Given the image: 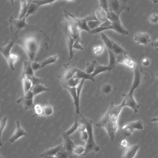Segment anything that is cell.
I'll list each match as a JSON object with an SVG mask.
<instances>
[{
	"label": "cell",
	"mask_w": 158,
	"mask_h": 158,
	"mask_svg": "<svg viewBox=\"0 0 158 158\" xmlns=\"http://www.w3.org/2000/svg\"><path fill=\"white\" fill-rule=\"evenodd\" d=\"M47 37L41 30L36 35H27L15 40V43L19 45L25 50L29 61L33 62L42 48L48 49Z\"/></svg>",
	"instance_id": "6da1fadb"
},
{
	"label": "cell",
	"mask_w": 158,
	"mask_h": 158,
	"mask_svg": "<svg viewBox=\"0 0 158 158\" xmlns=\"http://www.w3.org/2000/svg\"><path fill=\"white\" fill-rule=\"evenodd\" d=\"M133 71L134 77L132 85L129 92L126 94L123 95V96L124 97L123 99L125 101V107L130 108L133 110L135 113H137L140 105L138 104L135 99L134 93L135 91L140 86L142 82V70L141 68L137 65Z\"/></svg>",
	"instance_id": "7a4b0ae2"
},
{
	"label": "cell",
	"mask_w": 158,
	"mask_h": 158,
	"mask_svg": "<svg viewBox=\"0 0 158 158\" xmlns=\"http://www.w3.org/2000/svg\"><path fill=\"white\" fill-rule=\"evenodd\" d=\"M81 119V123H83L85 126L86 130L88 134V139L86 142L85 146V152L84 156H85L88 153L92 152H98L100 150L99 147L95 141L94 136V129H93V122L91 120L84 117L82 115L80 114Z\"/></svg>",
	"instance_id": "3957f363"
},
{
	"label": "cell",
	"mask_w": 158,
	"mask_h": 158,
	"mask_svg": "<svg viewBox=\"0 0 158 158\" xmlns=\"http://www.w3.org/2000/svg\"><path fill=\"white\" fill-rule=\"evenodd\" d=\"M108 30H112L118 32L119 34H122L124 36L128 35L129 34L128 31L124 28L123 25L122 24L120 19L112 21V23L110 25H108L106 27H101L99 26L96 28L91 30L90 33L96 34V33H99L101 32Z\"/></svg>",
	"instance_id": "277c9868"
},
{
	"label": "cell",
	"mask_w": 158,
	"mask_h": 158,
	"mask_svg": "<svg viewBox=\"0 0 158 158\" xmlns=\"http://www.w3.org/2000/svg\"><path fill=\"white\" fill-rule=\"evenodd\" d=\"M15 43V41L12 40L5 46L0 47V53L6 59L9 68L12 71L15 70L14 64L18 58L17 55L11 53V49Z\"/></svg>",
	"instance_id": "5b68a950"
},
{
	"label": "cell",
	"mask_w": 158,
	"mask_h": 158,
	"mask_svg": "<svg viewBox=\"0 0 158 158\" xmlns=\"http://www.w3.org/2000/svg\"><path fill=\"white\" fill-rule=\"evenodd\" d=\"M64 15L66 18V22L67 23L69 30L75 41H79L81 44L83 41L80 37L81 30L79 29L76 22V17L68 11L64 10Z\"/></svg>",
	"instance_id": "8992f818"
},
{
	"label": "cell",
	"mask_w": 158,
	"mask_h": 158,
	"mask_svg": "<svg viewBox=\"0 0 158 158\" xmlns=\"http://www.w3.org/2000/svg\"><path fill=\"white\" fill-rule=\"evenodd\" d=\"M109 12H112L120 16L123 11H129L127 0H107Z\"/></svg>",
	"instance_id": "52a82bcc"
},
{
	"label": "cell",
	"mask_w": 158,
	"mask_h": 158,
	"mask_svg": "<svg viewBox=\"0 0 158 158\" xmlns=\"http://www.w3.org/2000/svg\"><path fill=\"white\" fill-rule=\"evenodd\" d=\"M26 19L25 16L22 19H16L13 17H10L9 22L12 33H17L18 31L26 28L27 27Z\"/></svg>",
	"instance_id": "ba28073f"
},
{
	"label": "cell",
	"mask_w": 158,
	"mask_h": 158,
	"mask_svg": "<svg viewBox=\"0 0 158 158\" xmlns=\"http://www.w3.org/2000/svg\"><path fill=\"white\" fill-rule=\"evenodd\" d=\"M124 107L125 101L124 99H123L120 105H115L113 102H111L110 106L107 110L109 115L110 119L112 121H118L119 116Z\"/></svg>",
	"instance_id": "9c48e42d"
},
{
	"label": "cell",
	"mask_w": 158,
	"mask_h": 158,
	"mask_svg": "<svg viewBox=\"0 0 158 158\" xmlns=\"http://www.w3.org/2000/svg\"><path fill=\"white\" fill-rule=\"evenodd\" d=\"M128 54H120L116 56L117 64H122L134 70L137 66L135 62L132 59Z\"/></svg>",
	"instance_id": "30bf717a"
},
{
	"label": "cell",
	"mask_w": 158,
	"mask_h": 158,
	"mask_svg": "<svg viewBox=\"0 0 158 158\" xmlns=\"http://www.w3.org/2000/svg\"><path fill=\"white\" fill-rule=\"evenodd\" d=\"M64 33L66 39L67 43L69 49V60H71L73 57H74V53L73 51V45L75 43V40L69 30V28L67 23L65 21L64 25Z\"/></svg>",
	"instance_id": "8fae6325"
},
{
	"label": "cell",
	"mask_w": 158,
	"mask_h": 158,
	"mask_svg": "<svg viewBox=\"0 0 158 158\" xmlns=\"http://www.w3.org/2000/svg\"><path fill=\"white\" fill-rule=\"evenodd\" d=\"M118 126L117 122L112 121L109 120L107 123L105 125L104 129L106 131L111 141H114Z\"/></svg>",
	"instance_id": "7c38bea8"
},
{
	"label": "cell",
	"mask_w": 158,
	"mask_h": 158,
	"mask_svg": "<svg viewBox=\"0 0 158 158\" xmlns=\"http://www.w3.org/2000/svg\"><path fill=\"white\" fill-rule=\"evenodd\" d=\"M134 40L137 45H147L151 42V38L147 32H138L135 34Z\"/></svg>",
	"instance_id": "4fadbf2b"
},
{
	"label": "cell",
	"mask_w": 158,
	"mask_h": 158,
	"mask_svg": "<svg viewBox=\"0 0 158 158\" xmlns=\"http://www.w3.org/2000/svg\"><path fill=\"white\" fill-rule=\"evenodd\" d=\"M27 132L23 130V128H21L20 126V122L19 121L16 122V127L15 131L14 134L9 139V141L11 143H15L19 138L24 136H27Z\"/></svg>",
	"instance_id": "5bb4252c"
},
{
	"label": "cell",
	"mask_w": 158,
	"mask_h": 158,
	"mask_svg": "<svg viewBox=\"0 0 158 158\" xmlns=\"http://www.w3.org/2000/svg\"><path fill=\"white\" fill-rule=\"evenodd\" d=\"M65 89H66L69 92L71 96L73 98V102L76 108V112L77 115H80V99L78 97L77 93V89L76 87H69L68 86H64Z\"/></svg>",
	"instance_id": "9a60e30c"
},
{
	"label": "cell",
	"mask_w": 158,
	"mask_h": 158,
	"mask_svg": "<svg viewBox=\"0 0 158 158\" xmlns=\"http://www.w3.org/2000/svg\"><path fill=\"white\" fill-rule=\"evenodd\" d=\"M34 76V71L32 69L31 61H24L23 63V70L20 79L30 78Z\"/></svg>",
	"instance_id": "2e32d148"
},
{
	"label": "cell",
	"mask_w": 158,
	"mask_h": 158,
	"mask_svg": "<svg viewBox=\"0 0 158 158\" xmlns=\"http://www.w3.org/2000/svg\"><path fill=\"white\" fill-rule=\"evenodd\" d=\"M63 136L64 138V143H63L64 149L69 154L70 157H72V155H74L73 149L75 145L72 140L70 139L69 136L63 134Z\"/></svg>",
	"instance_id": "e0dca14e"
},
{
	"label": "cell",
	"mask_w": 158,
	"mask_h": 158,
	"mask_svg": "<svg viewBox=\"0 0 158 158\" xmlns=\"http://www.w3.org/2000/svg\"><path fill=\"white\" fill-rule=\"evenodd\" d=\"M140 146L138 144L128 146L125 148L122 157L124 158H134L139 150Z\"/></svg>",
	"instance_id": "ac0fdd59"
},
{
	"label": "cell",
	"mask_w": 158,
	"mask_h": 158,
	"mask_svg": "<svg viewBox=\"0 0 158 158\" xmlns=\"http://www.w3.org/2000/svg\"><path fill=\"white\" fill-rule=\"evenodd\" d=\"M63 149H64V147L62 143L55 147L46 150L41 154L40 156L44 158L53 157H55L57 153Z\"/></svg>",
	"instance_id": "d6986e66"
},
{
	"label": "cell",
	"mask_w": 158,
	"mask_h": 158,
	"mask_svg": "<svg viewBox=\"0 0 158 158\" xmlns=\"http://www.w3.org/2000/svg\"><path fill=\"white\" fill-rule=\"evenodd\" d=\"M77 68L74 66L68 68L66 67L65 69H64V72L62 76V83L68 80L71 78H73L74 75L76 73Z\"/></svg>",
	"instance_id": "ffe728a7"
},
{
	"label": "cell",
	"mask_w": 158,
	"mask_h": 158,
	"mask_svg": "<svg viewBox=\"0 0 158 158\" xmlns=\"http://www.w3.org/2000/svg\"><path fill=\"white\" fill-rule=\"evenodd\" d=\"M112 70L111 68L108 66H103L98 64L97 61H95V67L94 72L91 75L94 78L96 76L102 73V72H106V71H110Z\"/></svg>",
	"instance_id": "44dd1931"
},
{
	"label": "cell",
	"mask_w": 158,
	"mask_h": 158,
	"mask_svg": "<svg viewBox=\"0 0 158 158\" xmlns=\"http://www.w3.org/2000/svg\"><path fill=\"white\" fill-rule=\"evenodd\" d=\"M73 78L75 79H79L89 80L92 81V82H95V79L92 76L91 74H88L85 71H82L81 70L77 69L75 75L73 76Z\"/></svg>",
	"instance_id": "7402d4cb"
},
{
	"label": "cell",
	"mask_w": 158,
	"mask_h": 158,
	"mask_svg": "<svg viewBox=\"0 0 158 158\" xmlns=\"http://www.w3.org/2000/svg\"><path fill=\"white\" fill-rule=\"evenodd\" d=\"M17 102L19 104H22L25 109L27 110L33 109L35 105L33 103V98L26 99L23 97V95L21 96Z\"/></svg>",
	"instance_id": "603a6c76"
},
{
	"label": "cell",
	"mask_w": 158,
	"mask_h": 158,
	"mask_svg": "<svg viewBox=\"0 0 158 158\" xmlns=\"http://www.w3.org/2000/svg\"><path fill=\"white\" fill-rule=\"evenodd\" d=\"M87 21H88L87 17L83 19H78L76 18V22L81 31L84 30L87 32H90L88 26H87Z\"/></svg>",
	"instance_id": "cb8c5ba5"
},
{
	"label": "cell",
	"mask_w": 158,
	"mask_h": 158,
	"mask_svg": "<svg viewBox=\"0 0 158 158\" xmlns=\"http://www.w3.org/2000/svg\"><path fill=\"white\" fill-rule=\"evenodd\" d=\"M31 90L35 96L40 94L42 93L47 92L49 91V89L47 87H45L43 84L39 83L32 85Z\"/></svg>",
	"instance_id": "d4e9b609"
},
{
	"label": "cell",
	"mask_w": 158,
	"mask_h": 158,
	"mask_svg": "<svg viewBox=\"0 0 158 158\" xmlns=\"http://www.w3.org/2000/svg\"><path fill=\"white\" fill-rule=\"evenodd\" d=\"M121 130L122 134L126 137L131 136L133 134L134 131L133 128L129 124V122L123 124Z\"/></svg>",
	"instance_id": "484cf974"
},
{
	"label": "cell",
	"mask_w": 158,
	"mask_h": 158,
	"mask_svg": "<svg viewBox=\"0 0 158 158\" xmlns=\"http://www.w3.org/2000/svg\"><path fill=\"white\" fill-rule=\"evenodd\" d=\"M20 9L19 15V18L22 19L26 15L30 2L27 3L26 0H20Z\"/></svg>",
	"instance_id": "4316f807"
},
{
	"label": "cell",
	"mask_w": 158,
	"mask_h": 158,
	"mask_svg": "<svg viewBox=\"0 0 158 158\" xmlns=\"http://www.w3.org/2000/svg\"><path fill=\"white\" fill-rule=\"evenodd\" d=\"M109 55V64L108 66L111 68V69L113 70L116 68L117 65L116 62V55L113 53L112 49H107Z\"/></svg>",
	"instance_id": "83f0119b"
},
{
	"label": "cell",
	"mask_w": 158,
	"mask_h": 158,
	"mask_svg": "<svg viewBox=\"0 0 158 158\" xmlns=\"http://www.w3.org/2000/svg\"><path fill=\"white\" fill-rule=\"evenodd\" d=\"M112 50L116 56L120 54H128V52L126 50H124L113 41H112Z\"/></svg>",
	"instance_id": "f1b7e54d"
},
{
	"label": "cell",
	"mask_w": 158,
	"mask_h": 158,
	"mask_svg": "<svg viewBox=\"0 0 158 158\" xmlns=\"http://www.w3.org/2000/svg\"><path fill=\"white\" fill-rule=\"evenodd\" d=\"M23 82V91L24 94L27 92L32 88V83L30 79L28 78H23L21 79Z\"/></svg>",
	"instance_id": "f546056e"
},
{
	"label": "cell",
	"mask_w": 158,
	"mask_h": 158,
	"mask_svg": "<svg viewBox=\"0 0 158 158\" xmlns=\"http://www.w3.org/2000/svg\"><path fill=\"white\" fill-rule=\"evenodd\" d=\"M95 15L97 19L100 20V21L104 22L108 19L107 13L102 8L98 9L96 12H95Z\"/></svg>",
	"instance_id": "4dcf8cb0"
},
{
	"label": "cell",
	"mask_w": 158,
	"mask_h": 158,
	"mask_svg": "<svg viewBox=\"0 0 158 158\" xmlns=\"http://www.w3.org/2000/svg\"><path fill=\"white\" fill-rule=\"evenodd\" d=\"M100 92L105 95L110 94L113 90L112 85L109 83H105L102 84L100 88Z\"/></svg>",
	"instance_id": "1f68e13d"
},
{
	"label": "cell",
	"mask_w": 158,
	"mask_h": 158,
	"mask_svg": "<svg viewBox=\"0 0 158 158\" xmlns=\"http://www.w3.org/2000/svg\"><path fill=\"white\" fill-rule=\"evenodd\" d=\"M57 1H60V0H32L31 2L35 4V5L39 9L40 6L45 5L52 3L54 2ZM67 1H71L73 0H67Z\"/></svg>",
	"instance_id": "d6a6232c"
},
{
	"label": "cell",
	"mask_w": 158,
	"mask_h": 158,
	"mask_svg": "<svg viewBox=\"0 0 158 158\" xmlns=\"http://www.w3.org/2000/svg\"><path fill=\"white\" fill-rule=\"evenodd\" d=\"M57 58H58L57 55H55L52 56L48 58L47 59H45L44 61L40 63L41 69L44 67L46 66H48V65H51V64H53V63H55L56 60H57Z\"/></svg>",
	"instance_id": "836d02e7"
},
{
	"label": "cell",
	"mask_w": 158,
	"mask_h": 158,
	"mask_svg": "<svg viewBox=\"0 0 158 158\" xmlns=\"http://www.w3.org/2000/svg\"><path fill=\"white\" fill-rule=\"evenodd\" d=\"M80 79H75V78H72L69 79L67 81L63 83V86H68L69 87H77V86L80 83Z\"/></svg>",
	"instance_id": "e575fe53"
},
{
	"label": "cell",
	"mask_w": 158,
	"mask_h": 158,
	"mask_svg": "<svg viewBox=\"0 0 158 158\" xmlns=\"http://www.w3.org/2000/svg\"><path fill=\"white\" fill-rule=\"evenodd\" d=\"M79 124L78 120V115H77V117H76V121H75V122H74L73 125H72V126H71L68 130L64 132L63 134L65 135L70 136L71 135L73 134L77 130Z\"/></svg>",
	"instance_id": "d590c367"
},
{
	"label": "cell",
	"mask_w": 158,
	"mask_h": 158,
	"mask_svg": "<svg viewBox=\"0 0 158 158\" xmlns=\"http://www.w3.org/2000/svg\"><path fill=\"white\" fill-rule=\"evenodd\" d=\"M31 1L32 0H30L29 1V5L27 13H26V15H25L26 18H27L29 16L31 15L34 14L38 10V7L35 5V4L31 2Z\"/></svg>",
	"instance_id": "8d00e7d4"
},
{
	"label": "cell",
	"mask_w": 158,
	"mask_h": 158,
	"mask_svg": "<svg viewBox=\"0 0 158 158\" xmlns=\"http://www.w3.org/2000/svg\"><path fill=\"white\" fill-rule=\"evenodd\" d=\"M101 39L103 41L104 44L106 45L107 49H112V41L108 37L106 34L102 33L101 34Z\"/></svg>",
	"instance_id": "74e56055"
},
{
	"label": "cell",
	"mask_w": 158,
	"mask_h": 158,
	"mask_svg": "<svg viewBox=\"0 0 158 158\" xmlns=\"http://www.w3.org/2000/svg\"><path fill=\"white\" fill-rule=\"evenodd\" d=\"M129 123L134 130H143V121L139 120L136 121L129 122Z\"/></svg>",
	"instance_id": "f35d334b"
},
{
	"label": "cell",
	"mask_w": 158,
	"mask_h": 158,
	"mask_svg": "<svg viewBox=\"0 0 158 158\" xmlns=\"http://www.w3.org/2000/svg\"><path fill=\"white\" fill-rule=\"evenodd\" d=\"M103 21H100L99 20H91L90 21H87V26L89 28V29L90 30V31L98 27H99L102 23Z\"/></svg>",
	"instance_id": "ab89813d"
},
{
	"label": "cell",
	"mask_w": 158,
	"mask_h": 158,
	"mask_svg": "<svg viewBox=\"0 0 158 158\" xmlns=\"http://www.w3.org/2000/svg\"><path fill=\"white\" fill-rule=\"evenodd\" d=\"M7 117H4L2 118L0 121V147L2 146V135L3 131L4 130L6 126V122H7Z\"/></svg>",
	"instance_id": "60d3db41"
},
{
	"label": "cell",
	"mask_w": 158,
	"mask_h": 158,
	"mask_svg": "<svg viewBox=\"0 0 158 158\" xmlns=\"http://www.w3.org/2000/svg\"><path fill=\"white\" fill-rule=\"evenodd\" d=\"M54 109L51 105H47L43 106V116L50 117L53 114Z\"/></svg>",
	"instance_id": "b9f144b4"
},
{
	"label": "cell",
	"mask_w": 158,
	"mask_h": 158,
	"mask_svg": "<svg viewBox=\"0 0 158 158\" xmlns=\"http://www.w3.org/2000/svg\"><path fill=\"white\" fill-rule=\"evenodd\" d=\"M85 146L81 145L75 146L73 149V154L77 156H81L84 155L85 152Z\"/></svg>",
	"instance_id": "7bdbcfd3"
},
{
	"label": "cell",
	"mask_w": 158,
	"mask_h": 158,
	"mask_svg": "<svg viewBox=\"0 0 158 158\" xmlns=\"http://www.w3.org/2000/svg\"><path fill=\"white\" fill-rule=\"evenodd\" d=\"M34 115L32 116L34 117L38 116H43V106H42L40 105H34Z\"/></svg>",
	"instance_id": "ee69618b"
},
{
	"label": "cell",
	"mask_w": 158,
	"mask_h": 158,
	"mask_svg": "<svg viewBox=\"0 0 158 158\" xmlns=\"http://www.w3.org/2000/svg\"><path fill=\"white\" fill-rule=\"evenodd\" d=\"M95 61L94 60L91 63H88L86 64L85 71L88 74H92L94 72L95 67Z\"/></svg>",
	"instance_id": "f6af8a7d"
},
{
	"label": "cell",
	"mask_w": 158,
	"mask_h": 158,
	"mask_svg": "<svg viewBox=\"0 0 158 158\" xmlns=\"http://www.w3.org/2000/svg\"><path fill=\"white\" fill-rule=\"evenodd\" d=\"M148 20L151 24H156L158 23V15L156 13L151 14L149 17Z\"/></svg>",
	"instance_id": "bcb514c9"
},
{
	"label": "cell",
	"mask_w": 158,
	"mask_h": 158,
	"mask_svg": "<svg viewBox=\"0 0 158 158\" xmlns=\"http://www.w3.org/2000/svg\"><path fill=\"white\" fill-rule=\"evenodd\" d=\"M55 157L67 158L70 157V155H69V154L65 150L63 149L57 153V155Z\"/></svg>",
	"instance_id": "7dc6e473"
},
{
	"label": "cell",
	"mask_w": 158,
	"mask_h": 158,
	"mask_svg": "<svg viewBox=\"0 0 158 158\" xmlns=\"http://www.w3.org/2000/svg\"><path fill=\"white\" fill-rule=\"evenodd\" d=\"M100 5L101 8L105 10L107 13V14L109 12L108 4L107 0H99Z\"/></svg>",
	"instance_id": "c3c4849f"
},
{
	"label": "cell",
	"mask_w": 158,
	"mask_h": 158,
	"mask_svg": "<svg viewBox=\"0 0 158 158\" xmlns=\"http://www.w3.org/2000/svg\"><path fill=\"white\" fill-rule=\"evenodd\" d=\"M85 81V80L81 79L80 83H79L78 85L76 87L77 95L79 99L80 98V96H81L82 89L83 85Z\"/></svg>",
	"instance_id": "681fc988"
},
{
	"label": "cell",
	"mask_w": 158,
	"mask_h": 158,
	"mask_svg": "<svg viewBox=\"0 0 158 158\" xmlns=\"http://www.w3.org/2000/svg\"><path fill=\"white\" fill-rule=\"evenodd\" d=\"M31 67H32V69L34 70V72L41 69L40 63H38V62L36 61L31 62Z\"/></svg>",
	"instance_id": "f907efd6"
},
{
	"label": "cell",
	"mask_w": 158,
	"mask_h": 158,
	"mask_svg": "<svg viewBox=\"0 0 158 158\" xmlns=\"http://www.w3.org/2000/svg\"><path fill=\"white\" fill-rule=\"evenodd\" d=\"M30 79L32 82V85L40 83L41 81V79L37 78V77H35V76H33V77H31Z\"/></svg>",
	"instance_id": "816d5d0a"
},
{
	"label": "cell",
	"mask_w": 158,
	"mask_h": 158,
	"mask_svg": "<svg viewBox=\"0 0 158 158\" xmlns=\"http://www.w3.org/2000/svg\"><path fill=\"white\" fill-rule=\"evenodd\" d=\"M73 49H77L78 50H82L83 49L81 45V44L79 41H75L73 45Z\"/></svg>",
	"instance_id": "f5cc1de1"
},
{
	"label": "cell",
	"mask_w": 158,
	"mask_h": 158,
	"mask_svg": "<svg viewBox=\"0 0 158 158\" xmlns=\"http://www.w3.org/2000/svg\"><path fill=\"white\" fill-rule=\"evenodd\" d=\"M81 139L82 141L86 142L88 139V134L86 130L81 132Z\"/></svg>",
	"instance_id": "db71d44e"
},
{
	"label": "cell",
	"mask_w": 158,
	"mask_h": 158,
	"mask_svg": "<svg viewBox=\"0 0 158 158\" xmlns=\"http://www.w3.org/2000/svg\"><path fill=\"white\" fill-rule=\"evenodd\" d=\"M86 130L85 125L83 123H81V124H79L77 130L79 132H82Z\"/></svg>",
	"instance_id": "11a10c76"
},
{
	"label": "cell",
	"mask_w": 158,
	"mask_h": 158,
	"mask_svg": "<svg viewBox=\"0 0 158 158\" xmlns=\"http://www.w3.org/2000/svg\"><path fill=\"white\" fill-rule=\"evenodd\" d=\"M142 65L144 66H148L150 64V61L148 58H144L142 60Z\"/></svg>",
	"instance_id": "9f6ffc18"
},
{
	"label": "cell",
	"mask_w": 158,
	"mask_h": 158,
	"mask_svg": "<svg viewBox=\"0 0 158 158\" xmlns=\"http://www.w3.org/2000/svg\"><path fill=\"white\" fill-rule=\"evenodd\" d=\"M102 51H103V48L100 46H98L97 48L94 49V53L97 55L100 54L101 53H102Z\"/></svg>",
	"instance_id": "6f0895ef"
},
{
	"label": "cell",
	"mask_w": 158,
	"mask_h": 158,
	"mask_svg": "<svg viewBox=\"0 0 158 158\" xmlns=\"http://www.w3.org/2000/svg\"><path fill=\"white\" fill-rule=\"evenodd\" d=\"M151 45L152 47H154L156 50L158 51V40L154 41L151 43Z\"/></svg>",
	"instance_id": "680465c9"
},
{
	"label": "cell",
	"mask_w": 158,
	"mask_h": 158,
	"mask_svg": "<svg viewBox=\"0 0 158 158\" xmlns=\"http://www.w3.org/2000/svg\"><path fill=\"white\" fill-rule=\"evenodd\" d=\"M121 146L122 147L126 148V147L128 146V142L125 140H123L122 141L121 143Z\"/></svg>",
	"instance_id": "91938a15"
},
{
	"label": "cell",
	"mask_w": 158,
	"mask_h": 158,
	"mask_svg": "<svg viewBox=\"0 0 158 158\" xmlns=\"http://www.w3.org/2000/svg\"><path fill=\"white\" fill-rule=\"evenodd\" d=\"M150 121L152 122H158V117H157L153 118L152 119H150Z\"/></svg>",
	"instance_id": "94428289"
},
{
	"label": "cell",
	"mask_w": 158,
	"mask_h": 158,
	"mask_svg": "<svg viewBox=\"0 0 158 158\" xmlns=\"http://www.w3.org/2000/svg\"><path fill=\"white\" fill-rule=\"evenodd\" d=\"M10 1H11V4H12V5L14 6L15 0H10Z\"/></svg>",
	"instance_id": "6125c7cd"
},
{
	"label": "cell",
	"mask_w": 158,
	"mask_h": 158,
	"mask_svg": "<svg viewBox=\"0 0 158 158\" xmlns=\"http://www.w3.org/2000/svg\"><path fill=\"white\" fill-rule=\"evenodd\" d=\"M157 77L158 78V72L157 73Z\"/></svg>",
	"instance_id": "be15d7a7"
}]
</instances>
